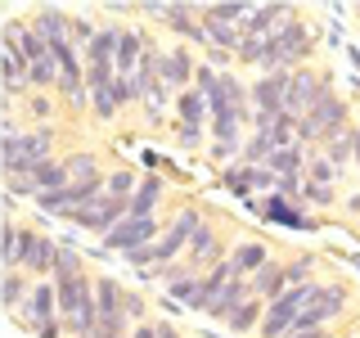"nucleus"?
Listing matches in <instances>:
<instances>
[{
  "label": "nucleus",
  "instance_id": "1",
  "mask_svg": "<svg viewBox=\"0 0 360 338\" xmlns=\"http://www.w3.org/2000/svg\"><path fill=\"white\" fill-rule=\"evenodd\" d=\"M311 50H315L311 27L292 14V18H284L275 32H270V50H266V68H262V73H297V68L311 59Z\"/></svg>",
  "mask_w": 360,
  "mask_h": 338
},
{
  "label": "nucleus",
  "instance_id": "2",
  "mask_svg": "<svg viewBox=\"0 0 360 338\" xmlns=\"http://www.w3.org/2000/svg\"><path fill=\"white\" fill-rule=\"evenodd\" d=\"M131 217V199H117V194H99L95 203H86V208H77V212H68L63 221H72L77 230H95V234H108V230H117L122 221Z\"/></svg>",
  "mask_w": 360,
  "mask_h": 338
},
{
  "label": "nucleus",
  "instance_id": "3",
  "mask_svg": "<svg viewBox=\"0 0 360 338\" xmlns=\"http://www.w3.org/2000/svg\"><path fill=\"white\" fill-rule=\"evenodd\" d=\"M198 225H202V208H180L172 217V225L162 230V239L153 244V266H172L180 253H189Z\"/></svg>",
  "mask_w": 360,
  "mask_h": 338
},
{
  "label": "nucleus",
  "instance_id": "4",
  "mask_svg": "<svg viewBox=\"0 0 360 338\" xmlns=\"http://www.w3.org/2000/svg\"><path fill=\"white\" fill-rule=\"evenodd\" d=\"M54 262H59V239L41 234L37 225H22V270L32 280H54Z\"/></svg>",
  "mask_w": 360,
  "mask_h": 338
},
{
  "label": "nucleus",
  "instance_id": "5",
  "mask_svg": "<svg viewBox=\"0 0 360 338\" xmlns=\"http://www.w3.org/2000/svg\"><path fill=\"white\" fill-rule=\"evenodd\" d=\"M18 325L22 330H45V325H59V289H54V280H37V289H32V298L22 302L18 311Z\"/></svg>",
  "mask_w": 360,
  "mask_h": 338
},
{
  "label": "nucleus",
  "instance_id": "6",
  "mask_svg": "<svg viewBox=\"0 0 360 338\" xmlns=\"http://www.w3.org/2000/svg\"><path fill=\"white\" fill-rule=\"evenodd\" d=\"M158 239H162V225H158V217H127L117 230L104 234V248H112V253H131V248L158 244Z\"/></svg>",
  "mask_w": 360,
  "mask_h": 338
},
{
  "label": "nucleus",
  "instance_id": "7",
  "mask_svg": "<svg viewBox=\"0 0 360 338\" xmlns=\"http://www.w3.org/2000/svg\"><path fill=\"white\" fill-rule=\"evenodd\" d=\"M185 262H189V270H198V275H207L212 266L225 262V234H221V225H212V221L198 225V234H194V244H189Z\"/></svg>",
  "mask_w": 360,
  "mask_h": 338
},
{
  "label": "nucleus",
  "instance_id": "8",
  "mask_svg": "<svg viewBox=\"0 0 360 338\" xmlns=\"http://www.w3.org/2000/svg\"><path fill=\"white\" fill-rule=\"evenodd\" d=\"M324 90H329V82H324L315 68H297V73H292V86H288V99H284V113H292V118H307Z\"/></svg>",
  "mask_w": 360,
  "mask_h": 338
},
{
  "label": "nucleus",
  "instance_id": "9",
  "mask_svg": "<svg viewBox=\"0 0 360 338\" xmlns=\"http://www.w3.org/2000/svg\"><path fill=\"white\" fill-rule=\"evenodd\" d=\"M158 77H162V86H172L176 95H180V90L194 86V77H198V59L185 50V45H176V50H162V59H158Z\"/></svg>",
  "mask_w": 360,
  "mask_h": 338
},
{
  "label": "nucleus",
  "instance_id": "10",
  "mask_svg": "<svg viewBox=\"0 0 360 338\" xmlns=\"http://www.w3.org/2000/svg\"><path fill=\"white\" fill-rule=\"evenodd\" d=\"M288 86H292V73H262L248 86L252 90V113H284Z\"/></svg>",
  "mask_w": 360,
  "mask_h": 338
},
{
  "label": "nucleus",
  "instance_id": "11",
  "mask_svg": "<svg viewBox=\"0 0 360 338\" xmlns=\"http://www.w3.org/2000/svg\"><path fill=\"white\" fill-rule=\"evenodd\" d=\"M221 185L234 189V194H257V189H275L279 176L270 172V167H243V163H234V167H225V172H221Z\"/></svg>",
  "mask_w": 360,
  "mask_h": 338
},
{
  "label": "nucleus",
  "instance_id": "12",
  "mask_svg": "<svg viewBox=\"0 0 360 338\" xmlns=\"http://www.w3.org/2000/svg\"><path fill=\"white\" fill-rule=\"evenodd\" d=\"M248 208L262 212V217H266V221H275V225H292V230H311V225H315V217H302L297 203L284 199V194H275V199H266V203L248 199Z\"/></svg>",
  "mask_w": 360,
  "mask_h": 338
},
{
  "label": "nucleus",
  "instance_id": "13",
  "mask_svg": "<svg viewBox=\"0 0 360 338\" xmlns=\"http://www.w3.org/2000/svg\"><path fill=\"white\" fill-rule=\"evenodd\" d=\"M32 27H37L50 45L72 41V14H68V9H59V5H41L37 14H32Z\"/></svg>",
  "mask_w": 360,
  "mask_h": 338
},
{
  "label": "nucleus",
  "instance_id": "14",
  "mask_svg": "<svg viewBox=\"0 0 360 338\" xmlns=\"http://www.w3.org/2000/svg\"><path fill=\"white\" fill-rule=\"evenodd\" d=\"M18 158L27 167H37V163H50L54 158V127H27L18 135Z\"/></svg>",
  "mask_w": 360,
  "mask_h": 338
},
{
  "label": "nucleus",
  "instance_id": "15",
  "mask_svg": "<svg viewBox=\"0 0 360 338\" xmlns=\"http://www.w3.org/2000/svg\"><path fill=\"white\" fill-rule=\"evenodd\" d=\"M266 262H270V248L262 239H239V244L230 248V266H234V275H239V280H252Z\"/></svg>",
  "mask_w": 360,
  "mask_h": 338
},
{
  "label": "nucleus",
  "instance_id": "16",
  "mask_svg": "<svg viewBox=\"0 0 360 338\" xmlns=\"http://www.w3.org/2000/svg\"><path fill=\"white\" fill-rule=\"evenodd\" d=\"M122 32L127 27H117V23H108V27H99V37L86 45V63H99V68H112L117 63V50H122Z\"/></svg>",
  "mask_w": 360,
  "mask_h": 338
},
{
  "label": "nucleus",
  "instance_id": "17",
  "mask_svg": "<svg viewBox=\"0 0 360 338\" xmlns=\"http://www.w3.org/2000/svg\"><path fill=\"white\" fill-rule=\"evenodd\" d=\"M284 18H292V9L279 5V0H270V5H252V14H248V23H243V37H270Z\"/></svg>",
  "mask_w": 360,
  "mask_h": 338
},
{
  "label": "nucleus",
  "instance_id": "18",
  "mask_svg": "<svg viewBox=\"0 0 360 338\" xmlns=\"http://www.w3.org/2000/svg\"><path fill=\"white\" fill-rule=\"evenodd\" d=\"M32 180V194H54V189H68L72 185V176H68V167H63V158H50V163H37L27 172Z\"/></svg>",
  "mask_w": 360,
  "mask_h": 338
},
{
  "label": "nucleus",
  "instance_id": "19",
  "mask_svg": "<svg viewBox=\"0 0 360 338\" xmlns=\"http://www.w3.org/2000/svg\"><path fill=\"white\" fill-rule=\"evenodd\" d=\"M252 289H257V298H262V302L284 298V293H288V270H284V262H275V257H270V262L252 275Z\"/></svg>",
  "mask_w": 360,
  "mask_h": 338
},
{
  "label": "nucleus",
  "instance_id": "20",
  "mask_svg": "<svg viewBox=\"0 0 360 338\" xmlns=\"http://www.w3.org/2000/svg\"><path fill=\"white\" fill-rule=\"evenodd\" d=\"M32 289H37V280H32L27 270H5V284H0V302H5V311L18 315L22 302L32 298Z\"/></svg>",
  "mask_w": 360,
  "mask_h": 338
},
{
  "label": "nucleus",
  "instance_id": "21",
  "mask_svg": "<svg viewBox=\"0 0 360 338\" xmlns=\"http://www.w3.org/2000/svg\"><path fill=\"white\" fill-rule=\"evenodd\" d=\"M172 113H176V122H185V127H202V122L212 118V108H207V99H202V90H194V86L176 95Z\"/></svg>",
  "mask_w": 360,
  "mask_h": 338
},
{
  "label": "nucleus",
  "instance_id": "22",
  "mask_svg": "<svg viewBox=\"0 0 360 338\" xmlns=\"http://www.w3.org/2000/svg\"><path fill=\"white\" fill-rule=\"evenodd\" d=\"M162 176L158 172H144L140 180V189H135V199H131V217H158V203H162Z\"/></svg>",
  "mask_w": 360,
  "mask_h": 338
},
{
  "label": "nucleus",
  "instance_id": "23",
  "mask_svg": "<svg viewBox=\"0 0 360 338\" xmlns=\"http://www.w3.org/2000/svg\"><path fill=\"white\" fill-rule=\"evenodd\" d=\"M262 320H266V302L252 293V298H248L243 307H234V315L225 320V330H230V334H239V338H248V334H257V330H262Z\"/></svg>",
  "mask_w": 360,
  "mask_h": 338
},
{
  "label": "nucleus",
  "instance_id": "24",
  "mask_svg": "<svg viewBox=\"0 0 360 338\" xmlns=\"http://www.w3.org/2000/svg\"><path fill=\"white\" fill-rule=\"evenodd\" d=\"M0 262L5 270H22V225L14 221V212H5V225H0Z\"/></svg>",
  "mask_w": 360,
  "mask_h": 338
},
{
  "label": "nucleus",
  "instance_id": "25",
  "mask_svg": "<svg viewBox=\"0 0 360 338\" xmlns=\"http://www.w3.org/2000/svg\"><path fill=\"white\" fill-rule=\"evenodd\" d=\"M252 293H257V289H252V280H230V284H225V293L217 298V307H212L207 315H212L217 325H225V320L234 315V307H243V302L252 298Z\"/></svg>",
  "mask_w": 360,
  "mask_h": 338
},
{
  "label": "nucleus",
  "instance_id": "26",
  "mask_svg": "<svg viewBox=\"0 0 360 338\" xmlns=\"http://www.w3.org/2000/svg\"><path fill=\"white\" fill-rule=\"evenodd\" d=\"M198 284H202L198 270H167V298H176V302H189V307H194Z\"/></svg>",
  "mask_w": 360,
  "mask_h": 338
},
{
  "label": "nucleus",
  "instance_id": "27",
  "mask_svg": "<svg viewBox=\"0 0 360 338\" xmlns=\"http://www.w3.org/2000/svg\"><path fill=\"white\" fill-rule=\"evenodd\" d=\"M63 167H68V176H72V185H82V180H95V176H104V167H99V158L90 154V149H77V154H68V158H63Z\"/></svg>",
  "mask_w": 360,
  "mask_h": 338
},
{
  "label": "nucleus",
  "instance_id": "28",
  "mask_svg": "<svg viewBox=\"0 0 360 338\" xmlns=\"http://www.w3.org/2000/svg\"><path fill=\"white\" fill-rule=\"evenodd\" d=\"M324 158H329L333 167H347V163H356V131H347V135H333V140L324 144Z\"/></svg>",
  "mask_w": 360,
  "mask_h": 338
},
{
  "label": "nucleus",
  "instance_id": "29",
  "mask_svg": "<svg viewBox=\"0 0 360 338\" xmlns=\"http://www.w3.org/2000/svg\"><path fill=\"white\" fill-rule=\"evenodd\" d=\"M77 275H86V262H82V253H77L72 244H59V262H54V280H77Z\"/></svg>",
  "mask_w": 360,
  "mask_h": 338
},
{
  "label": "nucleus",
  "instance_id": "30",
  "mask_svg": "<svg viewBox=\"0 0 360 338\" xmlns=\"http://www.w3.org/2000/svg\"><path fill=\"white\" fill-rule=\"evenodd\" d=\"M307 180H315V185H338V180H342V167H333L324 154H311V163H307Z\"/></svg>",
  "mask_w": 360,
  "mask_h": 338
},
{
  "label": "nucleus",
  "instance_id": "31",
  "mask_svg": "<svg viewBox=\"0 0 360 338\" xmlns=\"http://www.w3.org/2000/svg\"><path fill=\"white\" fill-rule=\"evenodd\" d=\"M135 189H140V176H135L131 167H112V172H108V194L135 199Z\"/></svg>",
  "mask_w": 360,
  "mask_h": 338
},
{
  "label": "nucleus",
  "instance_id": "32",
  "mask_svg": "<svg viewBox=\"0 0 360 338\" xmlns=\"http://www.w3.org/2000/svg\"><path fill=\"white\" fill-rule=\"evenodd\" d=\"M22 113H27L37 127H50V113H54V99L50 95H41V90H32L27 99H22Z\"/></svg>",
  "mask_w": 360,
  "mask_h": 338
},
{
  "label": "nucleus",
  "instance_id": "33",
  "mask_svg": "<svg viewBox=\"0 0 360 338\" xmlns=\"http://www.w3.org/2000/svg\"><path fill=\"white\" fill-rule=\"evenodd\" d=\"M288 270V289H297V284H315V257H292V262H284Z\"/></svg>",
  "mask_w": 360,
  "mask_h": 338
},
{
  "label": "nucleus",
  "instance_id": "34",
  "mask_svg": "<svg viewBox=\"0 0 360 338\" xmlns=\"http://www.w3.org/2000/svg\"><path fill=\"white\" fill-rule=\"evenodd\" d=\"M302 203H311V208H333L338 194H333V185H315V180H307V185H302Z\"/></svg>",
  "mask_w": 360,
  "mask_h": 338
},
{
  "label": "nucleus",
  "instance_id": "35",
  "mask_svg": "<svg viewBox=\"0 0 360 338\" xmlns=\"http://www.w3.org/2000/svg\"><path fill=\"white\" fill-rule=\"evenodd\" d=\"M117 99H122V108L144 104V86H140V77H117Z\"/></svg>",
  "mask_w": 360,
  "mask_h": 338
},
{
  "label": "nucleus",
  "instance_id": "36",
  "mask_svg": "<svg viewBox=\"0 0 360 338\" xmlns=\"http://www.w3.org/2000/svg\"><path fill=\"white\" fill-rule=\"evenodd\" d=\"M95 37H99V27H95V23H90L86 14H72V41H82V50H86V45L95 41Z\"/></svg>",
  "mask_w": 360,
  "mask_h": 338
},
{
  "label": "nucleus",
  "instance_id": "37",
  "mask_svg": "<svg viewBox=\"0 0 360 338\" xmlns=\"http://www.w3.org/2000/svg\"><path fill=\"white\" fill-rule=\"evenodd\" d=\"M176 140H180V149H207V144H202V127H185V122H176Z\"/></svg>",
  "mask_w": 360,
  "mask_h": 338
},
{
  "label": "nucleus",
  "instance_id": "38",
  "mask_svg": "<svg viewBox=\"0 0 360 338\" xmlns=\"http://www.w3.org/2000/svg\"><path fill=\"white\" fill-rule=\"evenodd\" d=\"M284 338H338L333 330H315V334H284Z\"/></svg>",
  "mask_w": 360,
  "mask_h": 338
},
{
  "label": "nucleus",
  "instance_id": "39",
  "mask_svg": "<svg viewBox=\"0 0 360 338\" xmlns=\"http://www.w3.org/2000/svg\"><path fill=\"white\" fill-rule=\"evenodd\" d=\"M356 167H360V127H356Z\"/></svg>",
  "mask_w": 360,
  "mask_h": 338
},
{
  "label": "nucleus",
  "instance_id": "40",
  "mask_svg": "<svg viewBox=\"0 0 360 338\" xmlns=\"http://www.w3.org/2000/svg\"><path fill=\"white\" fill-rule=\"evenodd\" d=\"M356 14H360V9H356Z\"/></svg>",
  "mask_w": 360,
  "mask_h": 338
},
{
  "label": "nucleus",
  "instance_id": "41",
  "mask_svg": "<svg viewBox=\"0 0 360 338\" xmlns=\"http://www.w3.org/2000/svg\"><path fill=\"white\" fill-rule=\"evenodd\" d=\"M356 338H360V334H356Z\"/></svg>",
  "mask_w": 360,
  "mask_h": 338
}]
</instances>
